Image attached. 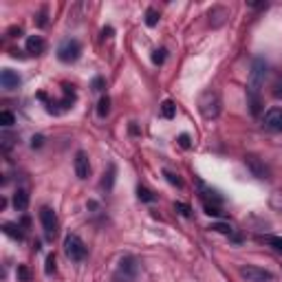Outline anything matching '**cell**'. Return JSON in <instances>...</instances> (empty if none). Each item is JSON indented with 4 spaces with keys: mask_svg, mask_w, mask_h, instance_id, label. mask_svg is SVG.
Returning a JSON list of instances; mask_svg holds the SVG:
<instances>
[{
    "mask_svg": "<svg viewBox=\"0 0 282 282\" xmlns=\"http://www.w3.org/2000/svg\"><path fill=\"white\" fill-rule=\"evenodd\" d=\"M163 60H165V51L163 49H157L152 53V62L154 64H163Z\"/></svg>",
    "mask_w": 282,
    "mask_h": 282,
    "instance_id": "obj_27",
    "label": "cell"
},
{
    "mask_svg": "<svg viewBox=\"0 0 282 282\" xmlns=\"http://www.w3.org/2000/svg\"><path fill=\"white\" fill-rule=\"evenodd\" d=\"M207 18H209V25L212 27H220V25H225L227 22V18H230V9L227 7H212L209 9V14H207Z\"/></svg>",
    "mask_w": 282,
    "mask_h": 282,
    "instance_id": "obj_11",
    "label": "cell"
},
{
    "mask_svg": "<svg viewBox=\"0 0 282 282\" xmlns=\"http://www.w3.org/2000/svg\"><path fill=\"white\" fill-rule=\"evenodd\" d=\"M209 230H214V232H218V234H232V227L225 225V223H216V225L209 227Z\"/></svg>",
    "mask_w": 282,
    "mask_h": 282,
    "instance_id": "obj_26",
    "label": "cell"
},
{
    "mask_svg": "<svg viewBox=\"0 0 282 282\" xmlns=\"http://www.w3.org/2000/svg\"><path fill=\"white\" fill-rule=\"evenodd\" d=\"M112 35V29H104V38H110Z\"/></svg>",
    "mask_w": 282,
    "mask_h": 282,
    "instance_id": "obj_37",
    "label": "cell"
},
{
    "mask_svg": "<svg viewBox=\"0 0 282 282\" xmlns=\"http://www.w3.org/2000/svg\"><path fill=\"white\" fill-rule=\"evenodd\" d=\"M64 254H67L69 260L73 262H82L84 258H86V245L77 234H69L67 238H64Z\"/></svg>",
    "mask_w": 282,
    "mask_h": 282,
    "instance_id": "obj_3",
    "label": "cell"
},
{
    "mask_svg": "<svg viewBox=\"0 0 282 282\" xmlns=\"http://www.w3.org/2000/svg\"><path fill=\"white\" fill-rule=\"evenodd\" d=\"M179 146H181V148H190L192 146L190 135H181V137H179Z\"/></svg>",
    "mask_w": 282,
    "mask_h": 282,
    "instance_id": "obj_30",
    "label": "cell"
},
{
    "mask_svg": "<svg viewBox=\"0 0 282 282\" xmlns=\"http://www.w3.org/2000/svg\"><path fill=\"white\" fill-rule=\"evenodd\" d=\"M14 124H16V117L11 115L9 110L0 112V126H3V128H9V126H14Z\"/></svg>",
    "mask_w": 282,
    "mask_h": 282,
    "instance_id": "obj_20",
    "label": "cell"
},
{
    "mask_svg": "<svg viewBox=\"0 0 282 282\" xmlns=\"http://www.w3.org/2000/svg\"><path fill=\"white\" fill-rule=\"evenodd\" d=\"M175 209L181 216H185V218H188V216L192 214V209H190V205H185V203H175Z\"/></svg>",
    "mask_w": 282,
    "mask_h": 282,
    "instance_id": "obj_25",
    "label": "cell"
},
{
    "mask_svg": "<svg viewBox=\"0 0 282 282\" xmlns=\"http://www.w3.org/2000/svg\"><path fill=\"white\" fill-rule=\"evenodd\" d=\"M18 280H22V282H29V280H31V271H29L25 265L18 267Z\"/></svg>",
    "mask_w": 282,
    "mask_h": 282,
    "instance_id": "obj_24",
    "label": "cell"
},
{
    "mask_svg": "<svg viewBox=\"0 0 282 282\" xmlns=\"http://www.w3.org/2000/svg\"><path fill=\"white\" fill-rule=\"evenodd\" d=\"M265 75H267V64L265 60L256 58L254 64H251V73H249V86H247V93H256L260 95V86L265 82Z\"/></svg>",
    "mask_w": 282,
    "mask_h": 282,
    "instance_id": "obj_4",
    "label": "cell"
},
{
    "mask_svg": "<svg viewBox=\"0 0 282 282\" xmlns=\"http://www.w3.org/2000/svg\"><path fill=\"white\" fill-rule=\"evenodd\" d=\"M161 115H163L165 119H172V117H175V115H177V106H175V104H172V101H170V99H165V101H163V104H161Z\"/></svg>",
    "mask_w": 282,
    "mask_h": 282,
    "instance_id": "obj_16",
    "label": "cell"
},
{
    "mask_svg": "<svg viewBox=\"0 0 282 282\" xmlns=\"http://www.w3.org/2000/svg\"><path fill=\"white\" fill-rule=\"evenodd\" d=\"M262 124H265V128L271 130V133H282V108H271V110H267Z\"/></svg>",
    "mask_w": 282,
    "mask_h": 282,
    "instance_id": "obj_9",
    "label": "cell"
},
{
    "mask_svg": "<svg viewBox=\"0 0 282 282\" xmlns=\"http://www.w3.org/2000/svg\"><path fill=\"white\" fill-rule=\"evenodd\" d=\"M247 104H249L251 115H260V95H256V93H247Z\"/></svg>",
    "mask_w": 282,
    "mask_h": 282,
    "instance_id": "obj_15",
    "label": "cell"
},
{
    "mask_svg": "<svg viewBox=\"0 0 282 282\" xmlns=\"http://www.w3.org/2000/svg\"><path fill=\"white\" fill-rule=\"evenodd\" d=\"M38 25H40V27L46 25V11H44V9H42V14H40V18H38Z\"/></svg>",
    "mask_w": 282,
    "mask_h": 282,
    "instance_id": "obj_33",
    "label": "cell"
},
{
    "mask_svg": "<svg viewBox=\"0 0 282 282\" xmlns=\"http://www.w3.org/2000/svg\"><path fill=\"white\" fill-rule=\"evenodd\" d=\"M42 146V137H33V148H40Z\"/></svg>",
    "mask_w": 282,
    "mask_h": 282,
    "instance_id": "obj_35",
    "label": "cell"
},
{
    "mask_svg": "<svg viewBox=\"0 0 282 282\" xmlns=\"http://www.w3.org/2000/svg\"><path fill=\"white\" fill-rule=\"evenodd\" d=\"M0 86L7 88V91H14V88L20 86V75L11 69H3L0 71Z\"/></svg>",
    "mask_w": 282,
    "mask_h": 282,
    "instance_id": "obj_10",
    "label": "cell"
},
{
    "mask_svg": "<svg viewBox=\"0 0 282 282\" xmlns=\"http://www.w3.org/2000/svg\"><path fill=\"white\" fill-rule=\"evenodd\" d=\"M108 112H110V99H108V97H101L99 104H97V115H99V117H106Z\"/></svg>",
    "mask_w": 282,
    "mask_h": 282,
    "instance_id": "obj_19",
    "label": "cell"
},
{
    "mask_svg": "<svg viewBox=\"0 0 282 282\" xmlns=\"http://www.w3.org/2000/svg\"><path fill=\"white\" fill-rule=\"evenodd\" d=\"M53 271H55V256H49V258H46V273H53Z\"/></svg>",
    "mask_w": 282,
    "mask_h": 282,
    "instance_id": "obj_29",
    "label": "cell"
},
{
    "mask_svg": "<svg viewBox=\"0 0 282 282\" xmlns=\"http://www.w3.org/2000/svg\"><path fill=\"white\" fill-rule=\"evenodd\" d=\"M273 95H275V97H282V82L278 84V86H275V91H273Z\"/></svg>",
    "mask_w": 282,
    "mask_h": 282,
    "instance_id": "obj_34",
    "label": "cell"
},
{
    "mask_svg": "<svg viewBox=\"0 0 282 282\" xmlns=\"http://www.w3.org/2000/svg\"><path fill=\"white\" fill-rule=\"evenodd\" d=\"M14 207L18 209V212H25V209L29 207V194L25 190H18L14 194Z\"/></svg>",
    "mask_w": 282,
    "mask_h": 282,
    "instance_id": "obj_14",
    "label": "cell"
},
{
    "mask_svg": "<svg viewBox=\"0 0 282 282\" xmlns=\"http://www.w3.org/2000/svg\"><path fill=\"white\" fill-rule=\"evenodd\" d=\"M245 165L249 167V172L256 179H269V167L265 165V161L260 157H256V154H247V157H245Z\"/></svg>",
    "mask_w": 282,
    "mask_h": 282,
    "instance_id": "obj_8",
    "label": "cell"
},
{
    "mask_svg": "<svg viewBox=\"0 0 282 282\" xmlns=\"http://www.w3.org/2000/svg\"><path fill=\"white\" fill-rule=\"evenodd\" d=\"M137 194H139V199L146 201V203H152V201H154V194H152V192H150L148 188H141V185H139V190H137Z\"/></svg>",
    "mask_w": 282,
    "mask_h": 282,
    "instance_id": "obj_22",
    "label": "cell"
},
{
    "mask_svg": "<svg viewBox=\"0 0 282 282\" xmlns=\"http://www.w3.org/2000/svg\"><path fill=\"white\" fill-rule=\"evenodd\" d=\"M205 214H209V216H220V212H218V207H216V205H205Z\"/></svg>",
    "mask_w": 282,
    "mask_h": 282,
    "instance_id": "obj_31",
    "label": "cell"
},
{
    "mask_svg": "<svg viewBox=\"0 0 282 282\" xmlns=\"http://www.w3.org/2000/svg\"><path fill=\"white\" fill-rule=\"evenodd\" d=\"M80 53H82V46H80V42L77 40H64L62 44H60V49H58V58L62 60V62H75L77 58H80Z\"/></svg>",
    "mask_w": 282,
    "mask_h": 282,
    "instance_id": "obj_7",
    "label": "cell"
},
{
    "mask_svg": "<svg viewBox=\"0 0 282 282\" xmlns=\"http://www.w3.org/2000/svg\"><path fill=\"white\" fill-rule=\"evenodd\" d=\"M3 230H5V234L7 236H11V238H18V241H22V232H18L20 227H16L14 223H7V225H3Z\"/></svg>",
    "mask_w": 282,
    "mask_h": 282,
    "instance_id": "obj_18",
    "label": "cell"
},
{
    "mask_svg": "<svg viewBox=\"0 0 282 282\" xmlns=\"http://www.w3.org/2000/svg\"><path fill=\"white\" fill-rule=\"evenodd\" d=\"M265 241L271 245L275 251H282V236H265Z\"/></svg>",
    "mask_w": 282,
    "mask_h": 282,
    "instance_id": "obj_23",
    "label": "cell"
},
{
    "mask_svg": "<svg viewBox=\"0 0 282 282\" xmlns=\"http://www.w3.org/2000/svg\"><path fill=\"white\" fill-rule=\"evenodd\" d=\"M238 273H241L247 282H271V278H273L271 271H267V269H262V267H254V265L241 267Z\"/></svg>",
    "mask_w": 282,
    "mask_h": 282,
    "instance_id": "obj_6",
    "label": "cell"
},
{
    "mask_svg": "<svg viewBox=\"0 0 282 282\" xmlns=\"http://www.w3.org/2000/svg\"><path fill=\"white\" fill-rule=\"evenodd\" d=\"M101 84H104L101 80H95V91H101Z\"/></svg>",
    "mask_w": 282,
    "mask_h": 282,
    "instance_id": "obj_36",
    "label": "cell"
},
{
    "mask_svg": "<svg viewBox=\"0 0 282 282\" xmlns=\"http://www.w3.org/2000/svg\"><path fill=\"white\" fill-rule=\"evenodd\" d=\"M220 95L214 91V88H207L199 95V112L203 119H216L220 115Z\"/></svg>",
    "mask_w": 282,
    "mask_h": 282,
    "instance_id": "obj_1",
    "label": "cell"
},
{
    "mask_svg": "<svg viewBox=\"0 0 282 282\" xmlns=\"http://www.w3.org/2000/svg\"><path fill=\"white\" fill-rule=\"evenodd\" d=\"M146 25H148V27H157V25H159V11H157V9L150 7V9L146 11Z\"/></svg>",
    "mask_w": 282,
    "mask_h": 282,
    "instance_id": "obj_17",
    "label": "cell"
},
{
    "mask_svg": "<svg viewBox=\"0 0 282 282\" xmlns=\"http://www.w3.org/2000/svg\"><path fill=\"white\" fill-rule=\"evenodd\" d=\"M3 146H5V150L11 148V137L9 135H3Z\"/></svg>",
    "mask_w": 282,
    "mask_h": 282,
    "instance_id": "obj_32",
    "label": "cell"
},
{
    "mask_svg": "<svg viewBox=\"0 0 282 282\" xmlns=\"http://www.w3.org/2000/svg\"><path fill=\"white\" fill-rule=\"evenodd\" d=\"M137 273H139V265H137L135 256H124L112 273V282H135Z\"/></svg>",
    "mask_w": 282,
    "mask_h": 282,
    "instance_id": "obj_2",
    "label": "cell"
},
{
    "mask_svg": "<svg viewBox=\"0 0 282 282\" xmlns=\"http://www.w3.org/2000/svg\"><path fill=\"white\" fill-rule=\"evenodd\" d=\"M40 220H42V227H44V236L53 241L58 236V216L51 207H42L40 209Z\"/></svg>",
    "mask_w": 282,
    "mask_h": 282,
    "instance_id": "obj_5",
    "label": "cell"
},
{
    "mask_svg": "<svg viewBox=\"0 0 282 282\" xmlns=\"http://www.w3.org/2000/svg\"><path fill=\"white\" fill-rule=\"evenodd\" d=\"M75 175L80 179H88V175H91V163H88L86 152L75 154Z\"/></svg>",
    "mask_w": 282,
    "mask_h": 282,
    "instance_id": "obj_12",
    "label": "cell"
},
{
    "mask_svg": "<svg viewBox=\"0 0 282 282\" xmlns=\"http://www.w3.org/2000/svg\"><path fill=\"white\" fill-rule=\"evenodd\" d=\"M163 175H165V179H167V181H170L172 185H181V179H179V177L175 175V172H167V170H165Z\"/></svg>",
    "mask_w": 282,
    "mask_h": 282,
    "instance_id": "obj_28",
    "label": "cell"
},
{
    "mask_svg": "<svg viewBox=\"0 0 282 282\" xmlns=\"http://www.w3.org/2000/svg\"><path fill=\"white\" fill-rule=\"evenodd\" d=\"M44 49H46V44H44V40H42L40 35H31V38L27 40V51L33 53V55H40V53H44Z\"/></svg>",
    "mask_w": 282,
    "mask_h": 282,
    "instance_id": "obj_13",
    "label": "cell"
},
{
    "mask_svg": "<svg viewBox=\"0 0 282 282\" xmlns=\"http://www.w3.org/2000/svg\"><path fill=\"white\" fill-rule=\"evenodd\" d=\"M112 183H115V165L108 167V175H104V181H101V185H104L106 190H110Z\"/></svg>",
    "mask_w": 282,
    "mask_h": 282,
    "instance_id": "obj_21",
    "label": "cell"
}]
</instances>
